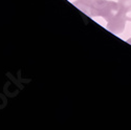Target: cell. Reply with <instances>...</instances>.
I'll list each match as a JSON object with an SVG mask.
<instances>
[{
	"label": "cell",
	"mask_w": 131,
	"mask_h": 130,
	"mask_svg": "<svg viewBox=\"0 0 131 130\" xmlns=\"http://www.w3.org/2000/svg\"><path fill=\"white\" fill-rule=\"evenodd\" d=\"M118 13L121 14L127 21H131V7L126 8V9H122V10H118Z\"/></svg>",
	"instance_id": "5"
},
{
	"label": "cell",
	"mask_w": 131,
	"mask_h": 130,
	"mask_svg": "<svg viewBox=\"0 0 131 130\" xmlns=\"http://www.w3.org/2000/svg\"><path fill=\"white\" fill-rule=\"evenodd\" d=\"M96 2H97V0H77V1L73 2V4L79 9H81L83 13L91 17L92 10H93Z\"/></svg>",
	"instance_id": "3"
},
{
	"label": "cell",
	"mask_w": 131,
	"mask_h": 130,
	"mask_svg": "<svg viewBox=\"0 0 131 130\" xmlns=\"http://www.w3.org/2000/svg\"><path fill=\"white\" fill-rule=\"evenodd\" d=\"M127 42H128V43H129V44H131V38H129V39H128V40H127Z\"/></svg>",
	"instance_id": "6"
},
{
	"label": "cell",
	"mask_w": 131,
	"mask_h": 130,
	"mask_svg": "<svg viewBox=\"0 0 131 130\" xmlns=\"http://www.w3.org/2000/svg\"><path fill=\"white\" fill-rule=\"evenodd\" d=\"M126 19L119 14L117 13L113 18H111L109 21H107V28L110 30L111 32L115 35H118L121 32L124 31L125 26H126Z\"/></svg>",
	"instance_id": "2"
},
{
	"label": "cell",
	"mask_w": 131,
	"mask_h": 130,
	"mask_svg": "<svg viewBox=\"0 0 131 130\" xmlns=\"http://www.w3.org/2000/svg\"><path fill=\"white\" fill-rule=\"evenodd\" d=\"M117 4H118V10L126 9L131 7V0H118Z\"/></svg>",
	"instance_id": "4"
},
{
	"label": "cell",
	"mask_w": 131,
	"mask_h": 130,
	"mask_svg": "<svg viewBox=\"0 0 131 130\" xmlns=\"http://www.w3.org/2000/svg\"><path fill=\"white\" fill-rule=\"evenodd\" d=\"M118 13V4L108 0H97V2L92 10V16L103 17L106 21H109Z\"/></svg>",
	"instance_id": "1"
}]
</instances>
